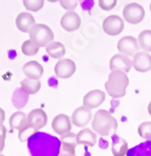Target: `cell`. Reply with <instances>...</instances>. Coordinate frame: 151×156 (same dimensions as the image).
I'll list each match as a JSON object with an SVG mask.
<instances>
[{
  "label": "cell",
  "mask_w": 151,
  "mask_h": 156,
  "mask_svg": "<svg viewBox=\"0 0 151 156\" xmlns=\"http://www.w3.org/2000/svg\"><path fill=\"white\" fill-rule=\"evenodd\" d=\"M127 156H151V140H146L130 149Z\"/></svg>",
  "instance_id": "cell-22"
},
{
  "label": "cell",
  "mask_w": 151,
  "mask_h": 156,
  "mask_svg": "<svg viewBox=\"0 0 151 156\" xmlns=\"http://www.w3.org/2000/svg\"><path fill=\"white\" fill-rule=\"evenodd\" d=\"M76 71V65L73 60L69 58L60 59L54 66L55 75L63 79H68L72 77V75Z\"/></svg>",
  "instance_id": "cell-9"
},
{
  "label": "cell",
  "mask_w": 151,
  "mask_h": 156,
  "mask_svg": "<svg viewBox=\"0 0 151 156\" xmlns=\"http://www.w3.org/2000/svg\"><path fill=\"white\" fill-rule=\"evenodd\" d=\"M123 16L127 22L131 24H137L142 22L145 17V10L138 3H129L124 8Z\"/></svg>",
  "instance_id": "cell-5"
},
{
  "label": "cell",
  "mask_w": 151,
  "mask_h": 156,
  "mask_svg": "<svg viewBox=\"0 0 151 156\" xmlns=\"http://www.w3.org/2000/svg\"><path fill=\"white\" fill-rule=\"evenodd\" d=\"M77 4H78L77 1H65V0H61L60 1V5L63 8H65L66 10H68V12L69 11H74V9L77 6Z\"/></svg>",
  "instance_id": "cell-31"
},
{
  "label": "cell",
  "mask_w": 151,
  "mask_h": 156,
  "mask_svg": "<svg viewBox=\"0 0 151 156\" xmlns=\"http://www.w3.org/2000/svg\"><path fill=\"white\" fill-rule=\"evenodd\" d=\"M117 4L116 0H99L98 6L104 11H111Z\"/></svg>",
  "instance_id": "cell-29"
},
{
  "label": "cell",
  "mask_w": 151,
  "mask_h": 156,
  "mask_svg": "<svg viewBox=\"0 0 151 156\" xmlns=\"http://www.w3.org/2000/svg\"><path fill=\"white\" fill-rule=\"evenodd\" d=\"M45 52L50 57L54 59H63V57L66 54V48L59 41H52L47 48H45Z\"/></svg>",
  "instance_id": "cell-21"
},
{
  "label": "cell",
  "mask_w": 151,
  "mask_h": 156,
  "mask_svg": "<svg viewBox=\"0 0 151 156\" xmlns=\"http://www.w3.org/2000/svg\"><path fill=\"white\" fill-rule=\"evenodd\" d=\"M92 118V111L86 107H79L73 112L71 122L78 128H84Z\"/></svg>",
  "instance_id": "cell-11"
},
{
  "label": "cell",
  "mask_w": 151,
  "mask_h": 156,
  "mask_svg": "<svg viewBox=\"0 0 151 156\" xmlns=\"http://www.w3.org/2000/svg\"><path fill=\"white\" fill-rule=\"evenodd\" d=\"M27 101H29V94H27L21 88H18L14 91L12 95V102L14 107L20 110L26 107Z\"/></svg>",
  "instance_id": "cell-23"
},
{
  "label": "cell",
  "mask_w": 151,
  "mask_h": 156,
  "mask_svg": "<svg viewBox=\"0 0 151 156\" xmlns=\"http://www.w3.org/2000/svg\"><path fill=\"white\" fill-rule=\"evenodd\" d=\"M129 86V78L127 74L120 71L111 72L108 76V80L105 83L108 95L112 98H122L126 95V90Z\"/></svg>",
  "instance_id": "cell-3"
},
{
  "label": "cell",
  "mask_w": 151,
  "mask_h": 156,
  "mask_svg": "<svg viewBox=\"0 0 151 156\" xmlns=\"http://www.w3.org/2000/svg\"><path fill=\"white\" fill-rule=\"evenodd\" d=\"M129 148L128 143L120 137L118 135H112V154L113 156H125L127 155Z\"/></svg>",
  "instance_id": "cell-20"
},
{
  "label": "cell",
  "mask_w": 151,
  "mask_h": 156,
  "mask_svg": "<svg viewBox=\"0 0 151 156\" xmlns=\"http://www.w3.org/2000/svg\"><path fill=\"white\" fill-rule=\"evenodd\" d=\"M30 39L34 40L40 48H47L54 39V33L47 24L35 23L30 31Z\"/></svg>",
  "instance_id": "cell-4"
},
{
  "label": "cell",
  "mask_w": 151,
  "mask_h": 156,
  "mask_svg": "<svg viewBox=\"0 0 151 156\" xmlns=\"http://www.w3.org/2000/svg\"><path fill=\"white\" fill-rule=\"evenodd\" d=\"M117 121L107 110L100 109L95 113L92 120V130L100 136L115 134L117 130Z\"/></svg>",
  "instance_id": "cell-2"
},
{
  "label": "cell",
  "mask_w": 151,
  "mask_h": 156,
  "mask_svg": "<svg viewBox=\"0 0 151 156\" xmlns=\"http://www.w3.org/2000/svg\"><path fill=\"white\" fill-rule=\"evenodd\" d=\"M27 125L34 130V132H39L48 122V116L42 109H34L27 115Z\"/></svg>",
  "instance_id": "cell-8"
},
{
  "label": "cell",
  "mask_w": 151,
  "mask_h": 156,
  "mask_svg": "<svg viewBox=\"0 0 151 156\" xmlns=\"http://www.w3.org/2000/svg\"><path fill=\"white\" fill-rule=\"evenodd\" d=\"M5 137H6V128L4 127V126H0V153H1L4 149Z\"/></svg>",
  "instance_id": "cell-30"
},
{
  "label": "cell",
  "mask_w": 151,
  "mask_h": 156,
  "mask_svg": "<svg viewBox=\"0 0 151 156\" xmlns=\"http://www.w3.org/2000/svg\"><path fill=\"white\" fill-rule=\"evenodd\" d=\"M20 88L22 89L27 94L29 95H34V94L38 93V91L41 88L40 80L36 79H30V78H24L21 82H20Z\"/></svg>",
  "instance_id": "cell-24"
},
{
  "label": "cell",
  "mask_w": 151,
  "mask_h": 156,
  "mask_svg": "<svg viewBox=\"0 0 151 156\" xmlns=\"http://www.w3.org/2000/svg\"><path fill=\"white\" fill-rule=\"evenodd\" d=\"M132 68V60L128 56L123 54H115L110 60V70L111 72L120 71L127 74Z\"/></svg>",
  "instance_id": "cell-12"
},
{
  "label": "cell",
  "mask_w": 151,
  "mask_h": 156,
  "mask_svg": "<svg viewBox=\"0 0 151 156\" xmlns=\"http://www.w3.org/2000/svg\"><path fill=\"white\" fill-rule=\"evenodd\" d=\"M138 135L146 140H151V121L142 122L137 128Z\"/></svg>",
  "instance_id": "cell-27"
},
{
  "label": "cell",
  "mask_w": 151,
  "mask_h": 156,
  "mask_svg": "<svg viewBox=\"0 0 151 156\" xmlns=\"http://www.w3.org/2000/svg\"><path fill=\"white\" fill-rule=\"evenodd\" d=\"M105 98H106V93L100 90H92L86 94L84 96V107L88 108V109L92 110L95 108H98L100 105L104 102Z\"/></svg>",
  "instance_id": "cell-15"
},
{
  "label": "cell",
  "mask_w": 151,
  "mask_h": 156,
  "mask_svg": "<svg viewBox=\"0 0 151 156\" xmlns=\"http://www.w3.org/2000/svg\"><path fill=\"white\" fill-rule=\"evenodd\" d=\"M61 146L59 156H76L75 155V148L77 146L76 134L74 133H67L60 137Z\"/></svg>",
  "instance_id": "cell-10"
},
{
  "label": "cell",
  "mask_w": 151,
  "mask_h": 156,
  "mask_svg": "<svg viewBox=\"0 0 151 156\" xmlns=\"http://www.w3.org/2000/svg\"><path fill=\"white\" fill-rule=\"evenodd\" d=\"M0 156H4V155H2V154H0Z\"/></svg>",
  "instance_id": "cell-35"
},
{
  "label": "cell",
  "mask_w": 151,
  "mask_h": 156,
  "mask_svg": "<svg viewBox=\"0 0 151 156\" xmlns=\"http://www.w3.org/2000/svg\"><path fill=\"white\" fill-rule=\"evenodd\" d=\"M117 49L120 54H123L128 57L134 56L136 53H138L139 50L138 41L133 36H125L118 40Z\"/></svg>",
  "instance_id": "cell-7"
},
{
  "label": "cell",
  "mask_w": 151,
  "mask_h": 156,
  "mask_svg": "<svg viewBox=\"0 0 151 156\" xmlns=\"http://www.w3.org/2000/svg\"><path fill=\"white\" fill-rule=\"evenodd\" d=\"M30 156H59L61 141L57 136L45 132H36L27 139Z\"/></svg>",
  "instance_id": "cell-1"
},
{
  "label": "cell",
  "mask_w": 151,
  "mask_h": 156,
  "mask_svg": "<svg viewBox=\"0 0 151 156\" xmlns=\"http://www.w3.org/2000/svg\"><path fill=\"white\" fill-rule=\"evenodd\" d=\"M132 66L139 73H146L151 70V55L145 52H138L133 56Z\"/></svg>",
  "instance_id": "cell-16"
},
{
  "label": "cell",
  "mask_w": 151,
  "mask_h": 156,
  "mask_svg": "<svg viewBox=\"0 0 151 156\" xmlns=\"http://www.w3.org/2000/svg\"><path fill=\"white\" fill-rule=\"evenodd\" d=\"M138 44L145 52H151V30H145L138 35Z\"/></svg>",
  "instance_id": "cell-25"
},
{
  "label": "cell",
  "mask_w": 151,
  "mask_h": 156,
  "mask_svg": "<svg viewBox=\"0 0 151 156\" xmlns=\"http://www.w3.org/2000/svg\"><path fill=\"white\" fill-rule=\"evenodd\" d=\"M124 20L117 15H110L102 21V30L109 36L120 35L124 31Z\"/></svg>",
  "instance_id": "cell-6"
},
{
  "label": "cell",
  "mask_w": 151,
  "mask_h": 156,
  "mask_svg": "<svg viewBox=\"0 0 151 156\" xmlns=\"http://www.w3.org/2000/svg\"><path fill=\"white\" fill-rule=\"evenodd\" d=\"M52 128L53 131L56 134L63 135L67 134L71 132V118L66 114H58L57 116L54 117L53 121H52Z\"/></svg>",
  "instance_id": "cell-14"
},
{
  "label": "cell",
  "mask_w": 151,
  "mask_h": 156,
  "mask_svg": "<svg viewBox=\"0 0 151 156\" xmlns=\"http://www.w3.org/2000/svg\"><path fill=\"white\" fill-rule=\"evenodd\" d=\"M40 47L32 39H27L21 45V51L27 56H34L39 51Z\"/></svg>",
  "instance_id": "cell-26"
},
{
  "label": "cell",
  "mask_w": 151,
  "mask_h": 156,
  "mask_svg": "<svg viewBox=\"0 0 151 156\" xmlns=\"http://www.w3.org/2000/svg\"><path fill=\"white\" fill-rule=\"evenodd\" d=\"M24 75L30 79L39 80L43 74V66L37 61H29L22 68Z\"/></svg>",
  "instance_id": "cell-18"
},
{
  "label": "cell",
  "mask_w": 151,
  "mask_h": 156,
  "mask_svg": "<svg viewBox=\"0 0 151 156\" xmlns=\"http://www.w3.org/2000/svg\"><path fill=\"white\" fill-rule=\"evenodd\" d=\"M76 141L77 144H86L89 147L95 146L97 141L96 133L89 128H84L76 134Z\"/></svg>",
  "instance_id": "cell-19"
},
{
  "label": "cell",
  "mask_w": 151,
  "mask_h": 156,
  "mask_svg": "<svg viewBox=\"0 0 151 156\" xmlns=\"http://www.w3.org/2000/svg\"><path fill=\"white\" fill-rule=\"evenodd\" d=\"M81 24V17L74 11H69L63 14L60 19V26L67 32H74L79 29Z\"/></svg>",
  "instance_id": "cell-13"
},
{
  "label": "cell",
  "mask_w": 151,
  "mask_h": 156,
  "mask_svg": "<svg viewBox=\"0 0 151 156\" xmlns=\"http://www.w3.org/2000/svg\"><path fill=\"white\" fill-rule=\"evenodd\" d=\"M45 1L43 0H24L23 5L30 12H38L43 8Z\"/></svg>",
  "instance_id": "cell-28"
},
{
  "label": "cell",
  "mask_w": 151,
  "mask_h": 156,
  "mask_svg": "<svg viewBox=\"0 0 151 156\" xmlns=\"http://www.w3.org/2000/svg\"><path fill=\"white\" fill-rule=\"evenodd\" d=\"M148 113H149L151 116V101L149 102V105H148Z\"/></svg>",
  "instance_id": "cell-33"
},
{
  "label": "cell",
  "mask_w": 151,
  "mask_h": 156,
  "mask_svg": "<svg viewBox=\"0 0 151 156\" xmlns=\"http://www.w3.org/2000/svg\"><path fill=\"white\" fill-rule=\"evenodd\" d=\"M150 12H151V3H150Z\"/></svg>",
  "instance_id": "cell-34"
},
{
  "label": "cell",
  "mask_w": 151,
  "mask_h": 156,
  "mask_svg": "<svg viewBox=\"0 0 151 156\" xmlns=\"http://www.w3.org/2000/svg\"><path fill=\"white\" fill-rule=\"evenodd\" d=\"M34 26H35V18L30 12L20 13L16 18V27L22 33H30Z\"/></svg>",
  "instance_id": "cell-17"
},
{
  "label": "cell",
  "mask_w": 151,
  "mask_h": 156,
  "mask_svg": "<svg viewBox=\"0 0 151 156\" xmlns=\"http://www.w3.org/2000/svg\"><path fill=\"white\" fill-rule=\"evenodd\" d=\"M4 119H5V113H4L3 110L0 108V126H3L2 123L4 122Z\"/></svg>",
  "instance_id": "cell-32"
}]
</instances>
